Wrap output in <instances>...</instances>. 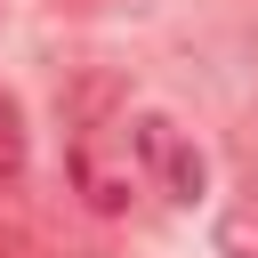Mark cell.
<instances>
[{
  "label": "cell",
  "instance_id": "1",
  "mask_svg": "<svg viewBox=\"0 0 258 258\" xmlns=\"http://www.w3.org/2000/svg\"><path fill=\"white\" fill-rule=\"evenodd\" d=\"M121 137H129V161L161 185V202H177V210H194V202H202V153L185 145V129H177L169 113H137Z\"/></svg>",
  "mask_w": 258,
  "mask_h": 258
},
{
  "label": "cell",
  "instance_id": "2",
  "mask_svg": "<svg viewBox=\"0 0 258 258\" xmlns=\"http://www.w3.org/2000/svg\"><path fill=\"white\" fill-rule=\"evenodd\" d=\"M64 161H73V185L89 194V210H129V177L137 169H129V153L105 161V121L97 129H73V153Z\"/></svg>",
  "mask_w": 258,
  "mask_h": 258
},
{
  "label": "cell",
  "instance_id": "3",
  "mask_svg": "<svg viewBox=\"0 0 258 258\" xmlns=\"http://www.w3.org/2000/svg\"><path fill=\"white\" fill-rule=\"evenodd\" d=\"M218 242H226V258H258V177H250L242 202L218 218Z\"/></svg>",
  "mask_w": 258,
  "mask_h": 258
},
{
  "label": "cell",
  "instance_id": "4",
  "mask_svg": "<svg viewBox=\"0 0 258 258\" xmlns=\"http://www.w3.org/2000/svg\"><path fill=\"white\" fill-rule=\"evenodd\" d=\"M24 169V113H16V97L0 89V177H16Z\"/></svg>",
  "mask_w": 258,
  "mask_h": 258
}]
</instances>
